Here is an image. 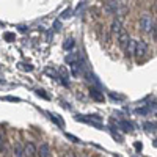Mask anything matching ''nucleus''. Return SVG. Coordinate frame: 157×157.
<instances>
[{
	"label": "nucleus",
	"instance_id": "nucleus-4",
	"mask_svg": "<svg viewBox=\"0 0 157 157\" xmlns=\"http://www.w3.org/2000/svg\"><path fill=\"white\" fill-rule=\"evenodd\" d=\"M127 43H129V35H127L124 30H121V32H120V35H118V44H120L123 49H126Z\"/></svg>",
	"mask_w": 157,
	"mask_h": 157
},
{
	"label": "nucleus",
	"instance_id": "nucleus-9",
	"mask_svg": "<svg viewBox=\"0 0 157 157\" xmlns=\"http://www.w3.org/2000/svg\"><path fill=\"white\" fill-rule=\"evenodd\" d=\"M5 148V137H3V132H0V152L3 151Z\"/></svg>",
	"mask_w": 157,
	"mask_h": 157
},
{
	"label": "nucleus",
	"instance_id": "nucleus-10",
	"mask_svg": "<svg viewBox=\"0 0 157 157\" xmlns=\"http://www.w3.org/2000/svg\"><path fill=\"white\" fill-rule=\"evenodd\" d=\"M91 94H93L96 99H102V98H101V94H98V91H96V90H91Z\"/></svg>",
	"mask_w": 157,
	"mask_h": 157
},
{
	"label": "nucleus",
	"instance_id": "nucleus-6",
	"mask_svg": "<svg viewBox=\"0 0 157 157\" xmlns=\"http://www.w3.org/2000/svg\"><path fill=\"white\" fill-rule=\"evenodd\" d=\"M135 43H137V39H129V43L126 46L127 55H134V52H135Z\"/></svg>",
	"mask_w": 157,
	"mask_h": 157
},
{
	"label": "nucleus",
	"instance_id": "nucleus-5",
	"mask_svg": "<svg viewBox=\"0 0 157 157\" xmlns=\"http://www.w3.org/2000/svg\"><path fill=\"white\" fill-rule=\"evenodd\" d=\"M36 154L39 157H49L50 155V149H49V146L46 145V143H43V145L39 146V149H36Z\"/></svg>",
	"mask_w": 157,
	"mask_h": 157
},
{
	"label": "nucleus",
	"instance_id": "nucleus-7",
	"mask_svg": "<svg viewBox=\"0 0 157 157\" xmlns=\"http://www.w3.org/2000/svg\"><path fill=\"white\" fill-rule=\"evenodd\" d=\"M14 157H24V146L21 143H16L14 145Z\"/></svg>",
	"mask_w": 157,
	"mask_h": 157
},
{
	"label": "nucleus",
	"instance_id": "nucleus-8",
	"mask_svg": "<svg viewBox=\"0 0 157 157\" xmlns=\"http://www.w3.org/2000/svg\"><path fill=\"white\" fill-rule=\"evenodd\" d=\"M123 29H121V22L120 21H113V24H112V32L113 33H116V35H120V32H121Z\"/></svg>",
	"mask_w": 157,
	"mask_h": 157
},
{
	"label": "nucleus",
	"instance_id": "nucleus-3",
	"mask_svg": "<svg viewBox=\"0 0 157 157\" xmlns=\"http://www.w3.org/2000/svg\"><path fill=\"white\" fill-rule=\"evenodd\" d=\"M24 157H36V146L32 141H29L24 146Z\"/></svg>",
	"mask_w": 157,
	"mask_h": 157
},
{
	"label": "nucleus",
	"instance_id": "nucleus-1",
	"mask_svg": "<svg viewBox=\"0 0 157 157\" xmlns=\"http://www.w3.org/2000/svg\"><path fill=\"white\" fill-rule=\"evenodd\" d=\"M140 27H141L143 32L149 33V32H152L155 29V22L152 21V17L149 14H143L141 19H140Z\"/></svg>",
	"mask_w": 157,
	"mask_h": 157
},
{
	"label": "nucleus",
	"instance_id": "nucleus-2",
	"mask_svg": "<svg viewBox=\"0 0 157 157\" xmlns=\"http://www.w3.org/2000/svg\"><path fill=\"white\" fill-rule=\"evenodd\" d=\"M148 52V44L145 41H137L135 43V52H134V55L137 57H143Z\"/></svg>",
	"mask_w": 157,
	"mask_h": 157
}]
</instances>
